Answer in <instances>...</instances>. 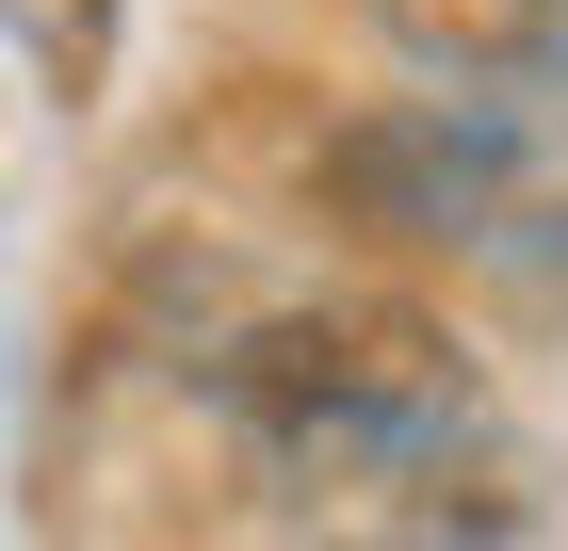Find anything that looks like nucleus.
Segmentation results:
<instances>
[{"label":"nucleus","instance_id":"f257e3e1","mask_svg":"<svg viewBox=\"0 0 568 551\" xmlns=\"http://www.w3.org/2000/svg\"><path fill=\"white\" fill-rule=\"evenodd\" d=\"M212 406L244 422V455L276 487H438L471 455L487 389L455 357V325H423L406 293H276L212 340Z\"/></svg>","mask_w":568,"mask_h":551},{"label":"nucleus","instance_id":"f03ea898","mask_svg":"<svg viewBox=\"0 0 568 551\" xmlns=\"http://www.w3.org/2000/svg\"><path fill=\"white\" fill-rule=\"evenodd\" d=\"M357 17H374L423 82H487V98L568 82V0H357Z\"/></svg>","mask_w":568,"mask_h":551},{"label":"nucleus","instance_id":"7ed1b4c3","mask_svg":"<svg viewBox=\"0 0 568 551\" xmlns=\"http://www.w3.org/2000/svg\"><path fill=\"white\" fill-rule=\"evenodd\" d=\"M0 33H17V65H33L65 114H82L98 65H114V0H0Z\"/></svg>","mask_w":568,"mask_h":551}]
</instances>
